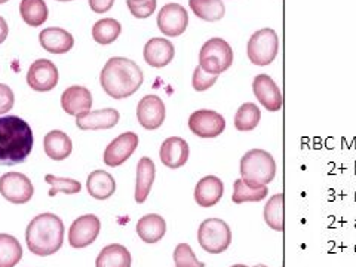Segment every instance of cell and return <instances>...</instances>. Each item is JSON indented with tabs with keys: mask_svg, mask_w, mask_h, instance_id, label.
<instances>
[{
	"mask_svg": "<svg viewBox=\"0 0 356 267\" xmlns=\"http://www.w3.org/2000/svg\"><path fill=\"white\" fill-rule=\"evenodd\" d=\"M144 74L140 65L125 57L110 58L99 74V82L107 95L115 99L128 98L143 85Z\"/></svg>",
	"mask_w": 356,
	"mask_h": 267,
	"instance_id": "obj_1",
	"label": "cell"
},
{
	"mask_svg": "<svg viewBox=\"0 0 356 267\" xmlns=\"http://www.w3.org/2000/svg\"><path fill=\"white\" fill-rule=\"evenodd\" d=\"M33 131L24 119L18 116L0 118V163H22L33 149Z\"/></svg>",
	"mask_w": 356,
	"mask_h": 267,
	"instance_id": "obj_2",
	"label": "cell"
},
{
	"mask_svg": "<svg viewBox=\"0 0 356 267\" xmlns=\"http://www.w3.org/2000/svg\"><path fill=\"white\" fill-rule=\"evenodd\" d=\"M27 248L40 257L55 254L64 242V225L60 217L44 213L30 221L26 229Z\"/></svg>",
	"mask_w": 356,
	"mask_h": 267,
	"instance_id": "obj_3",
	"label": "cell"
},
{
	"mask_svg": "<svg viewBox=\"0 0 356 267\" xmlns=\"http://www.w3.org/2000/svg\"><path fill=\"white\" fill-rule=\"evenodd\" d=\"M239 172L248 187H267L276 177V162L269 152L252 149L242 156Z\"/></svg>",
	"mask_w": 356,
	"mask_h": 267,
	"instance_id": "obj_4",
	"label": "cell"
},
{
	"mask_svg": "<svg viewBox=\"0 0 356 267\" xmlns=\"http://www.w3.org/2000/svg\"><path fill=\"white\" fill-rule=\"evenodd\" d=\"M233 63V51L230 43L221 38L208 39L199 52V65L202 70L220 76L229 70Z\"/></svg>",
	"mask_w": 356,
	"mask_h": 267,
	"instance_id": "obj_5",
	"label": "cell"
},
{
	"mask_svg": "<svg viewBox=\"0 0 356 267\" xmlns=\"http://www.w3.org/2000/svg\"><path fill=\"white\" fill-rule=\"evenodd\" d=\"M197 242L209 254L225 252L232 243V229L225 220L207 218L197 229Z\"/></svg>",
	"mask_w": 356,
	"mask_h": 267,
	"instance_id": "obj_6",
	"label": "cell"
},
{
	"mask_svg": "<svg viewBox=\"0 0 356 267\" xmlns=\"http://www.w3.org/2000/svg\"><path fill=\"white\" fill-rule=\"evenodd\" d=\"M280 51V39L273 29H261L255 31L248 40L247 54L248 58L255 65H269L275 61Z\"/></svg>",
	"mask_w": 356,
	"mask_h": 267,
	"instance_id": "obj_7",
	"label": "cell"
},
{
	"mask_svg": "<svg viewBox=\"0 0 356 267\" xmlns=\"http://www.w3.org/2000/svg\"><path fill=\"white\" fill-rule=\"evenodd\" d=\"M188 128L200 138H216L226 129V119L216 110L200 108L188 118Z\"/></svg>",
	"mask_w": 356,
	"mask_h": 267,
	"instance_id": "obj_8",
	"label": "cell"
},
{
	"mask_svg": "<svg viewBox=\"0 0 356 267\" xmlns=\"http://www.w3.org/2000/svg\"><path fill=\"white\" fill-rule=\"evenodd\" d=\"M35 193L30 178L21 172H6L0 177V195L15 205L27 204Z\"/></svg>",
	"mask_w": 356,
	"mask_h": 267,
	"instance_id": "obj_9",
	"label": "cell"
},
{
	"mask_svg": "<svg viewBox=\"0 0 356 267\" xmlns=\"http://www.w3.org/2000/svg\"><path fill=\"white\" fill-rule=\"evenodd\" d=\"M58 69L51 60H36L30 65L27 73V83L38 92H48L58 83Z\"/></svg>",
	"mask_w": 356,
	"mask_h": 267,
	"instance_id": "obj_10",
	"label": "cell"
},
{
	"mask_svg": "<svg viewBox=\"0 0 356 267\" xmlns=\"http://www.w3.org/2000/svg\"><path fill=\"white\" fill-rule=\"evenodd\" d=\"M102 221L94 214H86L76 218L69 229V242L73 248H85L91 245L99 235Z\"/></svg>",
	"mask_w": 356,
	"mask_h": 267,
	"instance_id": "obj_11",
	"label": "cell"
},
{
	"mask_svg": "<svg viewBox=\"0 0 356 267\" xmlns=\"http://www.w3.org/2000/svg\"><path fill=\"white\" fill-rule=\"evenodd\" d=\"M137 147H138L137 134L124 132L108 144L107 149L104 150L103 161L107 166L116 168V166L125 163L131 158L132 153L137 150Z\"/></svg>",
	"mask_w": 356,
	"mask_h": 267,
	"instance_id": "obj_12",
	"label": "cell"
},
{
	"mask_svg": "<svg viewBox=\"0 0 356 267\" xmlns=\"http://www.w3.org/2000/svg\"><path fill=\"white\" fill-rule=\"evenodd\" d=\"M188 26V14L184 6L166 3L158 15V27L168 38L181 36Z\"/></svg>",
	"mask_w": 356,
	"mask_h": 267,
	"instance_id": "obj_13",
	"label": "cell"
},
{
	"mask_svg": "<svg viewBox=\"0 0 356 267\" xmlns=\"http://www.w3.org/2000/svg\"><path fill=\"white\" fill-rule=\"evenodd\" d=\"M252 92L261 106L269 111H280L284 104V98L280 86L269 74L260 73L252 81Z\"/></svg>",
	"mask_w": 356,
	"mask_h": 267,
	"instance_id": "obj_14",
	"label": "cell"
},
{
	"mask_svg": "<svg viewBox=\"0 0 356 267\" xmlns=\"http://www.w3.org/2000/svg\"><path fill=\"white\" fill-rule=\"evenodd\" d=\"M166 118V108L158 95H146L137 106V119L143 128L149 131L162 127Z\"/></svg>",
	"mask_w": 356,
	"mask_h": 267,
	"instance_id": "obj_15",
	"label": "cell"
},
{
	"mask_svg": "<svg viewBox=\"0 0 356 267\" xmlns=\"http://www.w3.org/2000/svg\"><path fill=\"white\" fill-rule=\"evenodd\" d=\"M191 149L188 144L181 137H170L166 138L159 150V156L162 163L170 170H178L184 166L188 161Z\"/></svg>",
	"mask_w": 356,
	"mask_h": 267,
	"instance_id": "obj_16",
	"label": "cell"
},
{
	"mask_svg": "<svg viewBox=\"0 0 356 267\" xmlns=\"http://www.w3.org/2000/svg\"><path fill=\"white\" fill-rule=\"evenodd\" d=\"M61 107L72 116L86 113L92 107V94L88 88L79 85L67 88L61 95Z\"/></svg>",
	"mask_w": 356,
	"mask_h": 267,
	"instance_id": "obj_17",
	"label": "cell"
},
{
	"mask_svg": "<svg viewBox=\"0 0 356 267\" xmlns=\"http://www.w3.org/2000/svg\"><path fill=\"white\" fill-rule=\"evenodd\" d=\"M225 193V184L216 175L200 178L195 187V200L199 207L211 208L220 202Z\"/></svg>",
	"mask_w": 356,
	"mask_h": 267,
	"instance_id": "obj_18",
	"label": "cell"
},
{
	"mask_svg": "<svg viewBox=\"0 0 356 267\" xmlns=\"http://www.w3.org/2000/svg\"><path fill=\"white\" fill-rule=\"evenodd\" d=\"M175 55L172 42L163 38H153L144 44V60L156 69L168 65Z\"/></svg>",
	"mask_w": 356,
	"mask_h": 267,
	"instance_id": "obj_19",
	"label": "cell"
},
{
	"mask_svg": "<svg viewBox=\"0 0 356 267\" xmlns=\"http://www.w3.org/2000/svg\"><path fill=\"white\" fill-rule=\"evenodd\" d=\"M76 125L83 131L89 129H110L118 125L120 119L119 111L115 108H102L94 111H86L76 116Z\"/></svg>",
	"mask_w": 356,
	"mask_h": 267,
	"instance_id": "obj_20",
	"label": "cell"
},
{
	"mask_svg": "<svg viewBox=\"0 0 356 267\" xmlns=\"http://www.w3.org/2000/svg\"><path fill=\"white\" fill-rule=\"evenodd\" d=\"M39 40L43 49H47L51 54H65L72 51L74 44V38L69 31L60 27H49L42 30Z\"/></svg>",
	"mask_w": 356,
	"mask_h": 267,
	"instance_id": "obj_21",
	"label": "cell"
},
{
	"mask_svg": "<svg viewBox=\"0 0 356 267\" xmlns=\"http://www.w3.org/2000/svg\"><path fill=\"white\" fill-rule=\"evenodd\" d=\"M43 147L44 153L52 161H64L70 156L73 150V143L65 132L55 129L47 134V137L43 140Z\"/></svg>",
	"mask_w": 356,
	"mask_h": 267,
	"instance_id": "obj_22",
	"label": "cell"
},
{
	"mask_svg": "<svg viewBox=\"0 0 356 267\" xmlns=\"http://www.w3.org/2000/svg\"><path fill=\"white\" fill-rule=\"evenodd\" d=\"M88 193L98 200H106L116 192V181L111 174L97 170L89 174L86 180Z\"/></svg>",
	"mask_w": 356,
	"mask_h": 267,
	"instance_id": "obj_23",
	"label": "cell"
},
{
	"mask_svg": "<svg viewBox=\"0 0 356 267\" xmlns=\"http://www.w3.org/2000/svg\"><path fill=\"white\" fill-rule=\"evenodd\" d=\"M166 233V221L159 214H147L137 222V235L146 243L159 242Z\"/></svg>",
	"mask_w": 356,
	"mask_h": 267,
	"instance_id": "obj_24",
	"label": "cell"
},
{
	"mask_svg": "<svg viewBox=\"0 0 356 267\" xmlns=\"http://www.w3.org/2000/svg\"><path fill=\"white\" fill-rule=\"evenodd\" d=\"M156 177V166L150 158H141L137 165V183H136V200L137 204H144L149 197L152 186Z\"/></svg>",
	"mask_w": 356,
	"mask_h": 267,
	"instance_id": "obj_25",
	"label": "cell"
},
{
	"mask_svg": "<svg viewBox=\"0 0 356 267\" xmlns=\"http://www.w3.org/2000/svg\"><path fill=\"white\" fill-rule=\"evenodd\" d=\"M131 252L120 243L107 245L98 254L95 267H131Z\"/></svg>",
	"mask_w": 356,
	"mask_h": 267,
	"instance_id": "obj_26",
	"label": "cell"
},
{
	"mask_svg": "<svg viewBox=\"0 0 356 267\" xmlns=\"http://www.w3.org/2000/svg\"><path fill=\"white\" fill-rule=\"evenodd\" d=\"M19 14L26 24L30 27H39L48 19L49 10L44 0H21Z\"/></svg>",
	"mask_w": 356,
	"mask_h": 267,
	"instance_id": "obj_27",
	"label": "cell"
},
{
	"mask_svg": "<svg viewBox=\"0 0 356 267\" xmlns=\"http://www.w3.org/2000/svg\"><path fill=\"white\" fill-rule=\"evenodd\" d=\"M284 193H276L273 195L267 204L264 205L263 217L266 225L276 232H284L285 229V221H284Z\"/></svg>",
	"mask_w": 356,
	"mask_h": 267,
	"instance_id": "obj_28",
	"label": "cell"
},
{
	"mask_svg": "<svg viewBox=\"0 0 356 267\" xmlns=\"http://www.w3.org/2000/svg\"><path fill=\"white\" fill-rule=\"evenodd\" d=\"M188 5L197 18L208 22L220 21L226 14L222 0H188Z\"/></svg>",
	"mask_w": 356,
	"mask_h": 267,
	"instance_id": "obj_29",
	"label": "cell"
},
{
	"mask_svg": "<svg viewBox=\"0 0 356 267\" xmlns=\"http://www.w3.org/2000/svg\"><path fill=\"white\" fill-rule=\"evenodd\" d=\"M22 259V247L13 235L0 233V267H14Z\"/></svg>",
	"mask_w": 356,
	"mask_h": 267,
	"instance_id": "obj_30",
	"label": "cell"
},
{
	"mask_svg": "<svg viewBox=\"0 0 356 267\" xmlns=\"http://www.w3.org/2000/svg\"><path fill=\"white\" fill-rule=\"evenodd\" d=\"M122 31L120 22L115 18H103L97 21L92 27V38L99 44L113 43Z\"/></svg>",
	"mask_w": 356,
	"mask_h": 267,
	"instance_id": "obj_31",
	"label": "cell"
},
{
	"mask_svg": "<svg viewBox=\"0 0 356 267\" xmlns=\"http://www.w3.org/2000/svg\"><path fill=\"white\" fill-rule=\"evenodd\" d=\"M261 119V110L254 103H243L235 115V127L241 132H250L257 128Z\"/></svg>",
	"mask_w": 356,
	"mask_h": 267,
	"instance_id": "obj_32",
	"label": "cell"
},
{
	"mask_svg": "<svg viewBox=\"0 0 356 267\" xmlns=\"http://www.w3.org/2000/svg\"><path fill=\"white\" fill-rule=\"evenodd\" d=\"M267 187H261V188H252L248 187L247 184L243 183L242 178H238L233 183V195H232V200L233 204H245V202H260V200L267 197Z\"/></svg>",
	"mask_w": 356,
	"mask_h": 267,
	"instance_id": "obj_33",
	"label": "cell"
},
{
	"mask_svg": "<svg viewBox=\"0 0 356 267\" xmlns=\"http://www.w3.org/2000/svg\"><path fill=\"white\" fill-rule=\"evenodd\" d=\"M44 181L52 186L49 191V196L54 197L57 193H65V195H74L79 193L82 184L76 180H72V178H61V177H55L52 174H48L44 177Z\"/></svg>",
	"mask_w": 356,
	"mask_h": 267,
	"instance_id": "obj_34",
	"label": "cell"
},
{
	"mask_svg": "<svg viewBox=\"0 0 356 267\" xmlns=\"http://www.w3.org/2000/svg\"><path fill=\"white\" fill-rule=\"evenodd\" d=\"M175 267H205V263L199 261L188 243H178L174 250Z\"/></svg>",
	"mask_w": 356,
	"mask_h": 267,
	"instance_id": "obj_35",
	"label": "cell"
},
{
	"mask_svg": "<svg viewBox=\"0 0 356 267\" xmlns=\"http://www.w3.org/2000/svg\"><path fill=\"white\" fill-rule=\"evenodd\" d=\"M156 5H158L156 0H127L129 13L140 19L153 15L156 10Z\"/></svg>",
	"mask_w": 356,
	"mask_h": 267,
	"instance_id": "obj_36",
	"label": "cell"
},
{
	"mask_svg": "<svg viewBox=\"0 0 356 267\" xmlns=\"http://www.w3.org/2000/svg\"><path fill=\"white\" fill-rule=\"evenodd\" d=\"M218 79V76L209 74L207 72L202 70V67L197 65L195 72H193V77H192V86L195 88V91L197 92H204L207 89H209L211 86H214L216 82Z\"/></svg>",
	"mask_w": 356,
	"mask_h": 267,
	"instance_id": "obj_37",
	"label": "cell"
},
{
	"mask_svg": "<svg viewBox=\"0 0 356 267\" xmlns=\"http://www.w3.org/2000/svg\"><path fill=\"white\" fill-rule=\"evenodd\" d=\"M14 102H15V97H14L13 89L5 83H0V115L8 113V111L13 108Z\"/></svg>",
	"mask_w": 356,
	"mask_h": 267,
	"instance_id": "obj_38",
	"label": "cell"
},
{
	"mask_svg": "<svg viewBox=\"0 0 356 267\" xmlns=\"http://www.w3.org/2000/svg\"><path fill=\"white\" fill-rule=\"evenodd\" d=\"M115 0H89V6L95 14H104L113 6Z\"/></svg>",
	"mask_w": 356,
	"mask_h": 267,
	"instance_id": "obj_39",
	"label": "cell"
},
{
	"mask_svg": "<svg viewBox=\"0 0 356 267\" xmlns=\"http://www.w3.org/2000/svg\"><path fill=\"white\" fill-rule=\"evenodd\" d=\"M8 33H9V29H8V24L3 17H0V43H3L8 38Z\"/></svg>",
	"mask_w": 356,
	"mask_h": 267,
	"instance_id": "obj_40",
	"label": "cell"
},
{
	"mask_svg": "<svg viewBox=\"0 0 356 267\" xmlns=\"http://www.w3.org/2000/svg\"><path fill=\"white\" fill-rule=\"evenodd\" d=\"M230 267H250V266H247V264H233Z\"/></svg>",
	"mask_w": 356,
	"mask_h": 267,
	"instance_id": "obj_41",
	"label": "cell"
},
{
	"mask_svg": "<svg viewBox=\"0 0 356 267\" xmlns=\"http://www.w3.org/2000/svg\"><path fill=\"white\" fill-rule=\"evenodd\" d=\"M254 267H267V266L266 264H255Z\"/></svg>",
	"mask_w": 356,
	"mask_h": 267,
	"instance_id": "obj_42",
	"label": "cell"
},
{
	"mask_svg": "<svg viewBox=\"0 0 356 267\" xmlns=\"http://www.w3.org/2000/svg\"><path fill=\"white\" fill-rule=\"evenodd\" d=\"M57 2H72V0H57Z\"/></svg>",
	"mask_w": 356,
	"mask_h": 267,
	"instance_id": "obj_43",
	"label": "cell"
},
{
	"mask_svg": "<svg viewBox=\"0 0 356 267\" xmlns=\"http://www.w3.org/2000/svg\"><path fill=\"white\" fill-rule=\"evenodd\" d=\"M8 2V0H0V5H2V3H6Z\"/></svg>",
	"mask_w": 356,
	"mask_h": 267,
	"instance_id": "obj_44",
	"label": "cell"
}]
</instances>
